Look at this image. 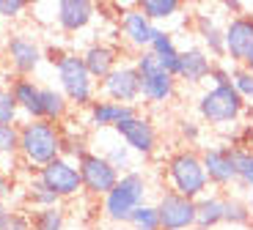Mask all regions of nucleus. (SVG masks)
I'll return each instance as SVG.
<instances>
[{
  "instance_id": "f257e3e1",
  "label": "nucleus",
  "mask_w": 253,
  "mask_h": 230,
  "mask_svg": "<svg viewBox=\"0 0 253 230\" xmlns=\"http://www.w3.org/2000/svg\"><path fill=\"white\" fill-rule=\"evenodd\" d=\"M63 151L61 126L50 121H22L19 124V164L33 175L50 162H55Z\"/></svg>"
},
{
  "instance_id": "f03ea898",
  "label": "nucleus",
  "mask_w": 253,
  "mask_h": 230,
  "mask_svg": "<svg viewBox=\"0 0 253 230\" xmlns=\"http://www.w3.org/2000/svg\"><path fill=\"white\" fill-rule=\"evenodd\" d=\"M165 178H168V189L182 195V197L198 200L209 192V178L201 162V151L196 148L173 151L165 162Z\"/></svg>"
},
{
  "instance_id": "7ed1b4c3",
  "label": "nucleus",
  "mask_w": 253,
  "mask_h": 230,
  "mask_svg": "<svg viewBox=\"0 0 253 230\" xmlns=\"http://www.w3.org/2000/svg\"><path fill=\"white\" fill-rule=\"evenodd\" d=\"M198 121L209 126H240L248 115V104L240 99L234 85H212L196 99Z\"/></svg>"
},
{
  "instance_id": "20e7f679",
  "label": "nucleus",
  "mask_w": 253,
  "mask_h": 230,
  "mask_svg": "<svg viewBox=\"0 0 253 230\" xmlns=\"http://www.w3.org/2000/svg\"><path fill=\"white\" fill-rule=\"evenodd\" d=\"M146 195H149L146 175L140 170H129V173H124L119 178L113 192L102 200V217L116 225H126L129 217L146 203Z\"/></svg>"
},
{
  "instance_id": "39448f33",
  "label": "nucleus",
  "mask_w": 253,
  "mask_h": 230,
  "mask_svg": "<svg viewBox=\"0 0 253 230\" xmlns=\"http://www.w3.org/2000/svg\"><path fill=\"white\" fill-rule=\"evenodd\" d=\"M58 91L66 96L75 110H88V104L96 99V80L88 74V68L77 52H66L55 63Z\"/></svg>"
},
{
  "instance_id": "423d86ee",
  "label": "nucleus",
  "mask_w": 253,
  "mask_h": 230,
  "mask_svg": "<svg viewBox=\"0 0 253 230\" xmlns=\"http://www.w3.org/2000/svg\"><path fill=\"white\" fill-rule=\"evenodd\" d=\"M132 63L140 74V99H143L146 104H165V101H171L173 96H176V82L179 80L173 74H168L149 50L138 52Z\"/></svg>"
},
{
  "instance_id": "0eeeda50",
  "label": "nucleus",
  "mask_w": 253,
  "mask_h": 230,
  "mask_svg": "<svg viewBox=\"0 0 253 230\" xmlns=\"http://www.w3.org/2000/svg\"><path fill=\"white\" fill-rule=\"evenodd\" d=\"M77 170H80V178H83V192L94 200H105L121 178V173L99 154V151H88V154L77 162Z\"/></svg>"
},
{
  "instance_id": "6e6552de",
  "label": "nucleus",
  "mask_w": 253,
  "mask_h": 230,
  "mask_svg": "<svg viewBox=\"0 0 253 230\" xmlns=\"http://www.w3.org/2000/svg\"><path fill=\"white\" fill-rule=\"evenodd\" d=\"M3 58H6L14 77H33V71L44 61V52L31 33L11 31L3 41Z\"/></svg>"
},
{
  "instance_id": "1a4fd4ad",
  "label": "nucleus",
  "mask_w": 253,
  "mask_h": 230,
  "mask_svg": "<svg viewBox=\"0 0 253 230\" xmlns=\"http://www.w3.org/2000/svg\"><path fill=\"white\" fill-rule=\"evenodd\" d=\"M113 134L119 137L132 154L143 156V159H149V156L157 154V145H160L157 126H154V121L149 118V115H143V112H135L132 118L121 121V124L113 129Z\"/></svg>"
},
{
  "instance_id": "9d476101",
  "label": "nucleus",
  "mask_w": 253,
  "mask_h": 230,
  "mask_svg": "<svg viewBox=\"0 0 253 230\" xmlns=\"http://www.w3.org/2000/svg\"><path fill=\"white\" fill-rule=\"evenodd\" d=\"M36 178L61 200H75L83 195V178H80V170H77V162H72L66 156H58L55 162L42 167L36 173Z\"/></svg>"
},
{
  "instance_id": "9b49d317",
  "label": "nucleus",
  "mask_w": 253,
  "mask_h": 230,
  "mask_svg": "<svg viewBox=\"0 0 253 230\" xmlns=\"http://www.w3.org/2000/svg\"><path fill=\"white\" fill-rule=\"evenodd\" d=\"M102 99L116 101V104L135 107L140 101V74L135 63H119L105 80L99 82Z\"/></svg>"
},
{
  "instance_id": "f8f14e48",
  "label": "nucleus",
  "mask_w": 253,
  "mask_h": 230,
  "mask_svg": "<svg viewBox=\"0 0 253 230\" xmlns=\"http://www.w3.org/2000/svg\"><path fill=\"white\" fill-rule=\"evenodd\" d=\"M201 162H204V170H207L209 187L228 189V187H234V184H240V178H237L234 148H231L228 143L207 145V148L201 151Z\"/></svg>"
},
{
  "instance_id": "ddd939ff",
  "label": "nucleus",
  "mask_w": 253,
  "mask_h": 230,
  "mask_svg": "<svg viewBox=\"0 0 253 230\" xmlns=\"http://www.w3.org/2000/svg\"><path fill=\"white\" fill-rule=\"evenodd\" d=\"M157 214L163 230H190L196 228V200L182 197V195L165 189L157 197Z\"/></svg>"
},
{
  "instance_id": "4468645a",
  "label": "nucleus",
  "mask_w": 253,
  "mask_h": 230,
  "mask_svg": "<svg viewBox=\"0 0 253 230\" xmlns=\"http://www.w3.org/2000/svg\"><path fill=\"white\" fill-rule=\"evenodd\" d=\"M223 38H226V58H231L234 66H242L248 52L253 50V14L228 17V22L223 25Z\"/></svg>"
},
{
  "instance_id": "2eb2a0df",
  "label": "nucleus",
  "mask_w": 253,
  "mask_h": 230,
  "mask_svg": "<svg viewBox=\"0 0 253 230\" xmlns=\"http://www.w3.org/2000/svg\"><path fill=\"white\" fill-rule=\"evenodd\" d=\"M215 68V61L209 58V52L198 44L179 50V68H176V80L187 82V85H201L204 80H209Z\"/></svg>"
},
{
  "instance_id": "dca6fc26",
  "label": "nucleus",
  "mask_w": 253,
  "mask_h": 230,
  "mask_svg": "<svg viewBox=\"0 0 253 230\" xmlns=\"http://www.w3.org/2000/svg\"><path fill=\"white\" fill-rule=\"evenodd\" d=\"M96 3L91 0H58L55 3V22L63 33H80L94 22Z\"/></svg>"
},
{
  "instance_id": "f3484780",
  "label": "nucleus",
  "mask_w": 253,
  "mask_h": 230,
  "mask_svg": "<svg viewBox=\"0 0 253 230\" xmlns=\"http://www.w3.org/2000/svg\"><path fill=\"white\" fill-rule=\"evenodd\" d=\"M154 31H157V25H154L152 19L146 17L138 6H135L132 11H126L124 17L119 19L121 38H124L132 50H138V52L149 50V44H152V38H154Z\"/></svg>"
},
{
  "instance_id": "a211bd4d",
  "label": "nucleus",
  "mask_w": 253,
  "mask_h": 230,
  "mask_svg": "<svg viewBox=\"0 0 253 230\" xmlns=\"http://www.w3.org/2000/svg\"><path fill=\"white\" fill-rule=\"evenodd\" d=\"M135 112H138V107L116 104V101H108V99H102V96H96L88 104V110H85V124H88L91 129H99V131L102 129H116L121 121L132 118Z\"/></svg>"
},
{
  "instance_id": "6ab92c4d",
  "label": "nucleus",
  "mask_w": 253,
  "mask_h": 230,
  "mask_svg": "<svg viewBox=\"0 0 253 230\" xmlns=\"http://www.w3.org/2000/svg\"><path fill=\"white\" fill-rule=\"evenodd\" d=\"M119 55H121L119 47H116V44H108V41H94L80 52L83 63H85V68H88V74L94 77L96 82H102L121 63Z\"/></svg>"
},
{
  "instance_id": "aec40b11",
  "label": "nucleus",
  "mask_w": 253,
  "mask_h": 230,
  "mask_svg": "<svg viewBox=\"0 0 253 230\" xmlns=\"http://www.w3.org/2000/svg\"><path fill=\"white\" fill-rule=\"evenodd\" d=\"M11 96L19 107V115L25 121H39V101H42V85L33 77H11L8 80Z\"/></svg>"
},
{
  "instance_id": "412c9836",
  "label": "nucleus",
  "mask_w": 253,
  "mask_h": 230,
  "mask_svg": "<svg viewBox=\"0 0 253 230\" xmlns=\"http://www.w3.org/2000/svg\"><path fill=\"white\" fill-rule=\"evenodd\" d=\"M193 28L196 36L201 38V47L209 52V58H226V38H223V28L217 25V19L212 14H196L193 17Z\"/></svg>"
},
{
  "instance_id": "4be33fe9",
  "label": "nucleus",
  "mask_w": 253,
  "mask_h": 230,
  "mask_svg": "<svg viewBox=\"0 0 253 230\" xmlns=\"http://www.w3.org/2000/svg\"><path fill=\"white\" fill-rule=\"evenodd\" d=\"M220 225H226V195L207 192L196 200V228L215 230Z\"/></svg>"
},
{
  "instance_id": "5701e85b",
  "label": "nucleus",
  "mask_w": 253,
  "mask_h": 230,
  "mask_svg": "<svg viewBox=\"0 0 253 230\" xmlns=\"http://www.w3.org/2000/svg\"><path fill=\"white\" fill-rule=\"evenodd\" d=\"M72 104L66 96L52 85H42V101H39V121H50V124H66L69 121Z\"/></svg>"
},
{
  "instance_id": "b1692460",
  "label": "nucleus",
  "mask_w": 253,
  "mask_h": 230,
  "mask_svg": "<svg viewBox=\"0 0 253 230\" xmlns=\"http://www.w3.org/2000/svg\"><path fill=\"white\" fill-rule=\"evenodd\" d=\"M149 52L157 58L160 66H163L168 74L176 77V68H179V47H176L173 36L165 31V28H157V31H154V38H152V44H149Z\"/></svg>"
},
{
  "instance_id": "393cba45",
  "label": "nucleus",
  "mask_w": 253,
  "mask_h": 230,
  "mask_svg": "<svg viewBox=\"0 0 253 230\" xmlns=\"http://www.w3.org/2000/svg\"><path fill=\"white\" fill-rule=\"evenodd\" d=\"M22 200H25V205H31L33 211H42V208H58V205L63 203L58 195H52L50 189L36 178V175H31V178L25 181V187H22Z\"/></svg>"
},
{
  "instance_id": "a878e982",
  "label": "nucleus",
  "mask_w": 253,
  "mask_h": 230,
  "mask_svg": "<svg viewBox=\"0 0 253 230\" xmlns=\"http://www.w3.org/2000/svg\"><path fill=\"white\" fill-rule=\"evenodd\" d=\"M138 8L152 19L154 25H157V22H168V19H173L184 6L179 3V0H138Z\"/></svg>"
},
{
  "instance_id": "bb28decb",
  "label": "nucleus",
  "mask_w": 253,
  "mask_h": 230,
  "mask_svg": "<svg viewBox=\"0 0 253 230\" xmlns=\"http://www.w3.org/2000/svg\"><path fill=\"white\" fill-rule=\"evenodd\" d=\"M19 159V124H0V164Z\"/></svg>"
},
{
  "instance_id": "cd10ccee",
  "label": "nucleus",
  "mask_w": 253,
  "mask_h": 230,
  "mask_svg": "<svg viewBox=\"0 0 253 230\" xmlns=\"http://www.w3.org/2000/svg\"><path fill=\"white\" fill-rule=\"evenodd\" d=\"M251 222H253V217H251V208H248V200L226 195V225H231V228H248Z\"/></svg>"
},
{
  "instance_id": "c85d7f7f",
  "label": "nucleus",
  "mask_w": 253,
  "mask_h": 230,
  "mask_svg": "<svg viewBox=\"0 0 253 230\" xmlns=\"http://www.w3.org/2000/svg\"><path fill=\"white\" fill-rule=\"evenodd\" d=\"M31 219H33V230H63L66 211H63V205L42 208V211H31Z\"/></svg>"
},
{
  "instance_id": "c756f323",
  "label": "nucleus",
  "mask_w": 253,
  "mask_h": 230,
  "mask_svg": "<svg viewBox=\"0 0 253 230\" xmlns=\"http://www.w3.org/2000/svg\"><path fill=\"white\" fill-rule=\"evenodd\" d=\"M129 228L132 230H163L160 228V214H157V205H152V203H143L138 208V211L129 217Z\"/></svg>"
},
{
  "instance_id": "7c9ffc66",
  "label": "nucleus",
  "mask_w": 253,
  "mask_h": 230,
  "mask_svg": "<svg viewBox=\"0 0 253 230\" xmlns=\"http://www.w3.org/2000/svg\"><path fill=\"white\" fill-rule=\"evenodd\" d=\"M102 156H105V159H108V162L113 164V167L119 170L121 175L132 170V151L126 148V145L121 143V140H119L116 145H108V148L102 151Z\"/></svg>"
},
{
  "instance_id": "2f4dec72",
  "label": "nucleus",
  "mask_w": 253,
  "mask_h": 230,
  "mask_svg": "<svg viewBox=\"0 0 253 230\" xmlns=\"http://www.w3.org/2000/svg\"><path fill=\"white\" fill-rule=\"evenodd\" d=\"M231 85L240 94V99L245 101L248 107H253V74L245 66H234L231 68Z\"/></svg>"
},
{
  "instance_id": "473e14b6",
  "label": "nucleus",
  "mask_w": 253,
  "mask_h": 230,
  "mask_svg": "<svg viewBox=\"0 0 253 230\" xmlns=\"http://www.w3.org/2000/svg\"><path fill=\"white\" fill-rule=\"evenodd\" d=\"M234 162H237V178L242 187L253 184V151L248 148H234Z\"/></svg>"
},
{
  "instance_id": "72a5a7b5",
  "label": "nucleus",
  "mask_w": 253,
  "mask_h": 230,
  "mask_svg": "<svg viewBox=\"0 0 253 230\" xmlns=\"http://www.w3.org/2000/svg\"><path fill=\"white\" fill-rule=\"evenodd\" d=\"M0 124H19V107L8 85H0Z\"/></svg>"
},
{
  "instance_id": "f704fd0d",
  "label": "nucleus",
  "mask_w": 253,
  "mask_h": 230,
  "mask_svg": "<svg viewBox=\"0 0 253 230\" xmlns=\"http://www.w3.org/2000/svg\"><path fill=\"white\" fill-rule=\"evenodd\" d=\"M28 3L25 0H0V19L6 22H14V19H22V14L28 11Z\"/></svg>"
},
{
  "instance_id": "c9c22d12",
  "label": "nucleus",
  "mask_w": 253,
  "mask_h": 230,
  "mask_svg": "<svg viewBox=\"0 0 253 230\" xmlns=\"http://www.w3.org/2000/svg\"><path fill=\"white\" fill-rule=\"evenodd\" d=\"M3 230H33V219L28 208H11L8 214V222Z\"/></svg>"
},
{
  "instance_id": "e433bc0d",
  "label": "nucleus",
  "mask_w": 253,
  "mask_h": 230,
  "mask_svg": "<svg viewBox=\"0 0 253 230\" xmlns=\"http://www.w3.org/2000/svg\"><path fill=\"white\" fill-rule=\"evenodd\" d=\"M179 137H182L187 145L198 143V140H201V121H190V118L179 121Z\"/></svg>"
},
{
  "instance_id": "4c0bfd02",
  "label": "nucleus",
  "mask_w": 253,
  "mask_h": 230,
  "mask_svg": "<svg viewBox=\"0 0 253 230\" xmlns=\"http://www.w3.org/2000/svg\"><path fill=\"white\" fill-rule=\"evenodd\" d=\"M11 192H14V175L0 164V200L6 203V200L11 197Z\"/></svg>"
},
{
  "instance_id": "58836bf2",
  "label": "nucleus",
  "mask_w": 253,
  "mask_h": 230,
  "mask_svg": "<svg viewBox=\"0 0 253 230\" xmlns=\"http://www.w3.org/2000/svg\"><path fill=\"white\" fill-rule=\"evenodd\" d=\"M209 80H212V85H231V68H226V66H220V63H215L212 74H209Z\"/></svg>"
},
{
  "instance_id": "ea45409f",
  "label": "nucleus",
  "mask_w": 253,
  "mask_h": 230,
  "mask_svg": "<svg viewBox=\"0 0 253 230\" xmlns=\"http://www.w3.org/2000/svg\"><path fill=\"white\" fill-rule=\"evenodd\" d=\"M223 11H228L231 17H240V14H248V6L240 3V0H226L223 3Z\"/></svg>"
},
{
  "instance_id": "a19ab883",
  "label": "nucleus",
  "mask_w": 253,
  "mask_h": 230,
  "mask_svg": "<svg viewBox=\"0 0 253 230\" xmlns=\"http://www.w3.org/2000/svg\"><path fill=\"white\" fill-rule=\"evenodd\" d=\"M8 214H11V208H8L3 200H0V230L6 228V222H8Z\"/></svg>"
},
{
  "instance_id": "79ce46f5",
  "label": "nucleus",
  "mask_w": 253,
  "mask_h": 230,
  "mask_svg": "<svg viewBox=\"0 0 253 230\" xmlns=\"http://www.w3.org/2000/svg\"><path fill=\"white\" fill-rule=\"evenodd\" d=\"M242 66H245L248 71H251V74H253V50L248 52V58H245V61H242Z\"/></svg>"
},
{
  "instance_id": "37998d69",
  "label": "nucleus",
  "mask_w": 253,
  "mask_h": 230,
  "mask_svg": "<svg viewBox=\"0 0 253 230\" xmlns=\"http://www.w3.org/2000/svg\"><path fill=\"white\" fill-rule=\"evenodd\" d=\"M245 200H248V208H251V217H253V192H248Z\"/></svg>"
},
{
  "instance_id": "c03bdc74",
  "label": "nucleus",
  "mask_w": 253,
  "mask_h": 230,
  "mask_svg": "<svg viewBox=\"0 0 253 230\" xmlns=\"http://www.w3.org/2000/svg\"><path fill=\"white\" fill-rule=\"evenodd\" d=\"M245 121L253 126V107H248V115H245Z\"/></svg>"
},
{
  "instance_id": "a18cd8bd",
  "label": "nucleus",
  "mask_w": 253,
  "mask_h": 230,
  "mask_svg": "<svg viewBox=\"0 0 253 230\" xmlns=\"http://www.w3.org/2000/svg\"><path fill=\"white\" fill-rule=\"evenodd\" d=\"M116 230H132V228H129V225H119Z\"/></svg>"
},
{
  "instance_id": "49530a36",
  "label": "nucleus",
  "mask_w": 253,
  "mask_h": 230,
  "mask_svg": "<svg viewBox=\"0 0 253 230\" xmlns=\"http://www.w3.org/2000/svg\"><path fill=\"white\" fill-rule=\"evenodd\" d=\"M248 189H251V192H253V184H251V187H248Z\"/></svg>"
}]
</instances>
